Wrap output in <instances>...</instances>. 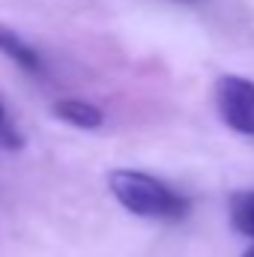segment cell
<instances>
[{
  "label": "cell",
  "mask_w": 254,
  "mask_h": 257,
  "mask_svg": "<svg viewBox=\"0 0 254 257\" xmlns=\"http://www.w3.org/2000/svg\"><path fill=\"white\" fill-rule=\"evenodd\" d=\"M108 189L123 209L141 218H183L189 212V200L183 194H177L168 183L141 171H129V168L111 171Z\"/></svg>",
  "instance_id": "cell-1"
},
{
  "label": "cell",
  "mask_w": 254,
  "mask_h": 257,
  "mask_svg": "<svg viewBox=\"0 0 254 257\" xmlns=\"http://www.w3.org/2000/svg\"><path fill=\"white\" fill-rule=\"evenodd\" d=\"M212 93H215V108L224 126L254 138V81L239 75H221Z\"/></svg>",
  "instance_id": "cell-2"
},
{
  "label": "cell",
  "mask_w": 254,
  "mask_h": 257,
  "mask_svg": "<svg viewBox=\"0 0 254 257\" xmlns=\"http://www.w3.org/2000/svg\"><path fill=\"white\" fill-rule=\"evenodd\" d=\"M0 54H6L12 63H18L21 69H27V72H42V57L36 54V48L27 45L15 30L6 27V24H0Z\"/></svg>",
  "instance_id": "cell-3"
},
{
  "label": "cell",
  "mask_w": 254,
  "mask_h": 257,
  "mask_svg": "<svg viewBox=\"0 0 254 257\" xmlns=\"http://www.w3.org/2000/svg\"><path fill=\"white\" fill-rule=\"evenodd\" d=\"M54 117L75 128H99L105 123L102 111L96 105H90V102H81V99H60V102H54Z\"/></svg>",
  "instance_id": "cell-4"
},
{
  "label": "cell",
  "mask_w": 254,
  "mask_h": 257,
  "mask_svg": "<svg viewBox=\"0 0 254 257\" xmlns=\"http://www.w3.org/2000/svg\"><path fill=\"white\" fill-rule=\"evenodd\" d=\"M227 209H230V224L242 233L254 239V189H239V192L230 194L227 200Z\"/></svg>",
  "instance_id": "cell-5"
},
{
  "label": "cell",
  "mask_w": 254,
  "mask_h": 257,
  "mask_svg": "<svg viewBox=\"0 0 254 257\" xmlns=\"http://www.w3.org/2000/svg\"><path fill=\"white\" fill-rule=\"evenodd\" d=\"M6 123V111H3V102H0V126Z\"/></svg>",
  "instance_id": "cell-6"
},
{
  "label": "cell",
  "mask_w": 254,
  "mask_h": 257,
  "mask_svg": "<svg viewBox=\"0 0 254 257\" xmlns=\"http://www.w3.org/2000/svg\"><path fill=\"white\" fill-rule=\"evenodd\" d=\"M242 257H254V248H248V251H245V254H242Z\"/></svg>",
  "instance_id": "cell-7"
}]
</instances>
